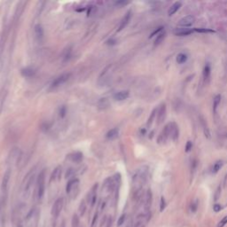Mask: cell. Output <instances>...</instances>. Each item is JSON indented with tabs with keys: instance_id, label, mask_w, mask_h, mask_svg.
I'll return each instance as SVG.
<instances>
[{
	"instance_id": "8fae6325",
	"label": "cell",
	"mask_w": 227,
	"mask_h": 227,
	"mask_svg": "<svg viewBox=\"0 0 227 227\" xmlns=\"http://www.w3.org/2000/svg\"><path fill=\"white\" fill-rule=\"evenodd\" d=\"M129 96H130V93L128 91H120V92H118V93H116L114 95V99L115 100L122 101L128 99Z\"/></svg>"
},
{
	"instance_id": "ffe728a7",
	"label": "cell",
	"mask_w": 227,
	"mask_h": 227,
	"mask_svg": "<svg viewBox=\"0 0 227 227\" xmlns=\"http://www.w3.org/2000/svg\"><path fill=\"white\" fill-rule=\"evenodd\" d=\"M220 101H221V96L217 95L214 99V101H213V111L215 114L217 113V109H218L219 104H220Z\"/></svg>"
},
{
	"instance_id": "44dd1931",
	"label": "cell",
	"mask_w": 227,
	"mask_h": 227,
	"mask_svg": "<svg viewBox=\"0 0 227 227\" xmlns=\"http://www.w3.org/2000/svg\"><path fill=\"white\" fill-rule=\"evenodd\" d=\"M164 37H165V32H164V31H161L160 34L157 35V36H156V38H155V40H154V45L160 44L163 41Z\"/></svg>"
},
{
	"instance_id": "30bf717a",
	"label": "cell",
	"mask_w": 227,
	"mask_h": 227,
	"mask_svg": "<svg viewBox=\"0 0 227 227\" xmlns=\"http://www.w3.org/2000/svg\"><path fill=\"white\" fill-rule=\"evenodd\" d=\"M131 12L129 11V12H127L126 14L124 15V17L123 18V20H122V21H121V23H120V26H119L118 31L123 30V29L129 24V22H130V21H131Z\"/></svg>"
},
{
	"instance_id": "7402d4cb",
	"label": "cell",
	"mask_w": 227,
	"mask_h": 227,
	"mask_svg": "<svg viewBox=\"0 0 227 227\" xmlns=\"http://www.w3.org/2000/svg\"><path fill=\"white\" fill-rule=\"evenodd\" d=\"M186 59H187V56H186V54H185V53H179V54H177V62L178 64L184 63V62L186 61Z\"/></svg>"
},
{
	"instance_id": "d6986e66",
	"label": "cell",
	"mask_w": 227,
	"mask_h": 227,
	"mask_svg": "<svg viewBox=\"0 0 227 227\" xmlns=\"http://www.w3.org/2000/svg\"><path fill=\"white\" fill-rule=\"evenodd\" d=\"M210 73L211 69L210 65H206L204 67V70H203V78L205 81H209L210 80Z\"/></svg>"
},
{
	"instance_id": "e0dca14e",
	"label": "cell",
	"mask_w": 227,
	"mask_h": 227,
	"mask_svg": "<svg viewBox=\"0 0 227 227\" xmlns=\"http://www.w3.org/2000/svg\"><path fill=\"white\" fill-rule=\"evenodd\" d=\"M181 7V3L180 2H176V3H174L171 6H170V8L168 9V15H173L174 13H176L177 11L179 10V8Z\"/></svg>"
},
{
	"instance_id": "f1b7e54d",
	"label": "cell",
	"mask_w": 227,
	"mask_h": 227,
	"mask_svg": "<svg viewBox=\"0 0 227 227\" xmlns=\"http://www.w3.org/2000/svg\"><path fill=\"white\" fill-rule=\"evenodd\" d=\"M226 225H227V217H225L224 218L219 222L218 227H225Z\"/></svg>"
},
{
	"instance_id": "52a82bcc",
	"label": "cell",
	"mask_w": 227,
	"mask_h": 227,
	"mask_svg": "<svg viewBox=\"0 0 227 227\" xmlns=\"http://www.w3.org/2000/svg\"><path fill=\"white\" fill-rule=\"evenodd\" d=\"M171 126H172V123H168V125H166V126L164 127L163 131H161V133L159 138H158V143H162V142H165L167 140L168 136L170 135Z\"/></svg>"
},
{
	"instance_id": "4fadbf2b",
	"label": "cell",
	"mask_w": 227,
	"mask_h": 227,
	"mask_svg": "<svg viewBox=\"0 0 227 227\" xmlns=\"http://www.w3.org/2000/svg\"><path fill=\"white\" fill-rule=\"evenodd\" d=\"M165 116H166V106L165 104H162L159 109V114H158V123L159 124L164 121Z\"/></svg>"
},
{
	"instance_id": "f35d334b",
	"label": "cell",
	"mask_w": 227,
	"mask_h": 227,
	"mask_svg": "<svg viewBox=\"0 0 227 227\" xmlns=\"http://www.w3.org/2000/svg\"><path fill=\"white\" fill-rule=\"evenodd\" d=\"M59 227H66V225H65V222H63L61 225H60V226Z\"/></svg>"
},
{
	"instance_id": "484cf974",
	"label": "cell",
	"mask_w": 227,
	"mask_h": 227,
	"mask_svg": "<svg viewBox=\"0 0 227 227\" xmlns=\"http://www.w3.org/2000/svg\"><path fill=\"white\" fill-rule=\"evenodd\" d=\"M72 225L73 227H79V218L76 215L73 216V219H72Z\"/></svg>"
},
{
	"instance_id": "3957f363",
	"label": "cell",
	"mask_w": 227,
	"mask_h": 227,
	"mask_svg": "<svg viewBox=\"0 0 227 227\" xmlns=\"http://www.w3.org/2000/svg\"><path fill=\"white\" fill-rule=\"evenodd\" d=\"M63 203H64V201H63V198H59L57 199L52 208H51V216L54 219H57L59 218V214L62 210V208H63Z\"/></svg>"
},
{
	"instance_id": "d4e9b609",
	"label": "cell",
	"mask_w": 227,
	"mask_h": 227,
	"mask_svg": "<svg viewBox=\"0 0 227 227\" xmlns=\"http://www.w3.org/2000/svg\"><path fill=\"white\" fill-rule=\"evenodd\" d=\"M85 211H86V203L84 201L81 202V204H80V207H79V215L81 216V217H83L84 215V213H85Z\"/></svg>"
},
{
	"instance_id": "2e32d148",
	"label": "cell",
	"mask_w": 227,
	"mask_h": 227,
	"mask_svg": "<svg viewBox=\"0 0 227 227\" xmlns=\"http://www.w3.org/2000/svg\"><path fill=\"white\" fill-rule=\"evenodd\" d=\"M175 35L177 36H188L190 34L193 33V30L192 29H189V28H177L175 31H174Z\"/></svg>"
},
{
	"instance_id": "ac0fdd59",
	"label": "cell",
	"mask_w": 227,
	"mask_h": 227,
	"mask_svg": "<svg viewBox=\"0 0 227 227\" xmlns=\"http://www.w3.org/2000/svg\"><path fill=\"white\" fill-rule=\"evenodd\" d=\"M60 175H61V167H57L53 170L52 174H51V181H54V180H57V179H59L60 177Z\"/></svg>"
},
{
	"instance_id": "83f0119b",
	"label": "cell",
	"mask_w": 227,
	"mask_h": 227,
	"mask_svg": "<svg viewBox=\"0 0 227 227\" xmlns=\"http://www.w3.org/2000/svg\"><path fill=\"white\" fill-rule=\"evenodd\" d=\"M75 174V169L74 168H69L66 173V178H69V177H73Z\"/></svg>"
},
{
	"instance_id": "cb8c5ba5",
	"label": "cell",
	"mask_w": 227,
	"mask_h": 227,
	"mask_svg": "<svg viewBox=\"0 0 227 227\" xmlns=\"http://www.w3.org/2000/svg\"><path fill=\"white\" fill-rule=\"evenodd\" d=\"M222 166H223V161H217V162L214 164V166H213L212 172H213V173H217V172H218L219 170H220V168H222Z\"/></svg>"
},
{
	"instance_id": "8992f818",
	"label": "cell",
	"mask_w": 227,
	"mask_h": 227,
	"mask_svg": "<svg viewBox=\"0 0 227 227\" xmlns=\"http://www.w3.org/2000/svg\"><path fill=\"white\" fill-rule=\"evenodd\" d=\"M70 76H71V75H70L69 73H67V74H63V75H61V76H59V77H57V78L51 83V88L54 89V88H57V87L60 86L61 84H65L67 80L70 78Z\"/></svg>"
},
{
	"instance_id": "ba28073f",
	"label": "cell",
	"mask_w": 227,
	"mask_h": 227,
	"mask_svg": "<svg viewBox=\"0 0 227 227\" xmlns=\"http://www.w3.org/2000/svg\"><path fill=\"white\" fill-rule=\"evenodd\" d=\"M194 16L192 15H188V16H185L184 18H182L179 22H178V25L181 26V27H184V28H187V27H190L194 23Z\"/></svg>"
},
{
	"instance_id": "5b68a950",
	"label": "cell",
	"mask_w": 227,
	"mask_h": 227,
	"mask_svg": "<svg viewBox=\"0 0 227 227\" xmlns=\"http://www.w3.org/2000/svg\"><path fill=\"white\" fill-rule=\"evenodd\" d=\"M97 189H98V184H95L90 190V192L87 194V203L90 204L91 207H93L96 200H97Z\"/></svg>"
},
{
	"instance_id": "d590c367",
	"label": "cell",
	"mask_w": 227,
	"mask_h": 227,
	"mask_svg": "<svg viewBox=\"0 0 227 227\" xmlns=\"http://www.w3.org/2000/svg\"><path fill=\"white\" fill-rule=\"evenodd\" d=\"M164 208H165V201H164V198L161 197V207H160L161 211L163 210Z\"/></svg>"
},
{
	"instance_id": "836d02e7",
	"label": "cell",
	"mask_w": 227,
	"mask_h": 227,
	"mask_svg": "<svg viewBox=\"0 0 227 227\" xmlns=\"http://www.w3.org/2000/svg\"><path fill=\"white\" fill-rule=\"evenodd\" d=\"M155 113H156V110H153V111L152 112L151 116H150V118L148 119V123H147L148 125H150L152 123V122H153V118H154V115H155Z\"/></svg>"
},
{
	"instance_id": "9a60e30c",
	"label": "cell",
	"mask_w": 227,
	"mask_h": 227,
	"mask_svg": "<svg viewBox=\"0 0 227 227\" xmlns=\"http://www.w3.org/2000/svg\"><path fill=\"white\" fill-rule=\"evenodd\" d=\"M35 34H36V36L38 40H42L43 37H44V29L40 24H37L35 27Z\"/></svg>"
},
{
	"instance_id": "277c9868",
	"label": "cell",
	"mask_w": 227,
	"mask_h": 227,
	"mask_svg": "<svg viewBox=\"0 0 227 227\" xmlns=\"http://www.w3.org/2000/svg\"><path fill=\"white\" fill-rule=\"evenodd\" d=\"M10 177H11V170L7 169L3 177V180H2V185H1V189H2V193L4 195V199L6 201V195H7V187H8L9 180H10Z\"/></svg>"
},
{
	"instance_id": "f546056e",
	"label": "cell",
	"mask_w": 227,
	"mask_h": 227,
	"mask_svg": "<svg viewBox=\"0 0 227 227\" xmlns=\"http://www.w3.org/2000/svg\"><path fill=\"white\" fill-rule=\"evenodd\" d=\"M125 218H126V215H125V214H123V215H122V216L120 217V218L118 220V226H120V225H122L123 224H124Z\"/></svg>"
},
{
	"instance_id": "74e56055",
	"label": "cell",
	"mask_w": 227,
	"mask_h": 227,
	"mask_svg": "<svg viewBox=\"0 0 227 227\" xmlns=\"http://www.w3.org/2000/svg\"><path fill=\"white\" fill-rule=\"evenodd\" d=\"M116 5H121V6H125V5H127L128 4V2H126V1H119V2H116L115 3Z\"/></svg>"
},
{
	"instance_id": "4316f807",
	"label": "cell",
	"mask_w": 227,
	"mask_h": 227,
	"mask_svg": "<svg viewBox=\"0 0 227 227\" xmlns=\"http://www.w3.org/2000/svg\"><path fill=\"white\" fill-rule=\"evenodd\" d=\"M194 31L200 32V33H212V32H214L213 30L209 29V28H194Z\"/></svg>"
},
{
	"instance_id": "8d00e7d4",
	"label": "cell",
	"mask_w": 227,
	"mask_h": 227,
	"mask_svg": "<svg viewBox=\"0 0 227 227\" xmlns=\"http://www.w3.org/2000/svg\"><path fill=\"white\" fill-rule=\"evenodd\" d=\"M221 206L219 205V204H216L215 206H214V210L216 211V212H218V211L221 210Z\"/></svg>"
},
{
	"instance_id": "4dcf8cb0",
	"label": "cell",
	"mask_w": 227,
	"mask_h": 227,
	"mask_svg": "<svg viewBox=\"0 0 227 227\" xmlns=\"http://www.w3.org/2000/svg\"><path fill=\"white\" fill-rule=\"evenodd\" d=\"M197 209H198V202L196 201V202H192V204H191V211L195 212L197 210Z\"/></svg>"
},
{
	"instance_id": "9c48e42d",
	"label": "cell",
	"mask_w": 227,
	"mask_h": 227,
	"mask_svg": "<svg viewBox=\"0 0 227 227\" xmlns=\"http://www.w3.org/2000/svg\"><path fill=\"white\" fill-rule=\"evenodd\" d=\"M67 158L71 161L73 162H76V163H79L81 162L84 156H83V153L81 152H75V153H69L67 155Z\"/></svg>"
},
{
	"instance_id": "7c38bea8",
	"label": "cell",
	"mask_w": 227,
	"mask_h": 227,
	"mask_svg": "<svg viewBox=\"0 0 227 227\" xmlns=\"http://www.w3.org/2000/svg\"><path fill=\"white\" fill-rule=\"evenodd\" d=\"M21 76H24V77H32V76H35L36 71L32 67H25V68L21 69Z\"/></svg>"
},
{
	"instance_id": "e575fe53",
	"label": "cell",
	"mask_w": 227,
	"mask_h": 227,
	"mask_svg": "<svg viewBox=\"0 0 227 227\" xmlns=\"http://www.w3.org/2000/svg\"><path fill=\"white\" fill-rule=\"evenodd\" d=\"M192 147H193V144H192L191 141H188L187 144H186V146H185V151L190 152L191 149H192Z\"/></svg>"
},
{
	"instance_id": "d6a6232c",
	"label": "cell",
	"mask_w": 227,
	"mask_h": 227,
	"mask_svg": "<svg viewBox=\"0 0 227 227\" xmlns=\"http://www.w3.org/2000/svg\"><path fill=\"white\" fill-rule=\"evenodd\" d=\"M66 115V108L65 107H61L59 109V116L60 117H64Z\"/></svg>"
},
{
	"instance_id": "603a6c76",
	"label": "cell",
	"mask_w": 227,
	"mask_h": 227,
	"mask_svg": "<svg viewBox=\"0 0 227 227\" xmlns=\"http://www.w3.org/2000/svg\"><path fill=\"white\" fill-rule=\"evenodd\" d=\"M109 107V103L106 99H101L99 102V108L101 109H106L107 108Z\"/></svg>"
},
{
	"instance_id": "6da1fadb",
	"label": "cell",
	"mask_w": 227,
	"mask_h": 227,
	"mask_svg": "<svg viewBox=\"0 0 227 227\" xmlns=\"http://www.w3.org/2000/svg\"><path fill=\"white\" fill-rule=\"evenodd\" d=\"M45 190V171L42 170L37 177V182H36V197L40 201L44 194Z\"/></svg>"
},
{
	"instance_id": "1f68e13d",
	"label": "cell",
	"mask_w": 227,
	"mask_h": 227,
	"mask_svg": "<svg viewBox=\"0 0 227 227\" xmlns=\"http://www.w3.org/2000/svg\"><path fill=\"white\" fill-rule=\"evenodd\" d=\"M162 28H163L162 27H160V28H157L156 30H154V31H153V32L151 34V36H150V38H152L153 36H154L155 35H158V34H160L161 32V30H162Z\"/></svg>"
},
{
	"instance_id": "7a4b0ae2",
	"label": "cell",
	"mask_w": 227,
	"mask_h": 227,
	"mask_svg": "<svg viewBox=\"0 0 227 227\" xmlns=\"http://www.w3.org/2000/svg\"><path fill=\"white\" fill-rule=\"evenodd\" d=\"M78 186H79V180L77 178L75 179H71L67 182V186H66V192L67 194L71 196L72 198H76L75 196V192L77 194L78 192Z\"/></svg>"
},
{
	"instance_id": "5bb4252c",
	"label": "cell",
	"mask_w": 227,
	"mask_h": 227,
	"mask_svg": "<svg viewBox=\"0 0 227 227\" xmlns=\"http://www.w3.org/2000/svg\"><path fill=\"white\" fill-rule=\"evenodd\" d=\"M118 134H119V131H118V129L115 128V129L110 130L107 133L106 137H107V138H108V139L114 140V139H115L116 138H118Z\"/></svg>"
}]
</instances>
